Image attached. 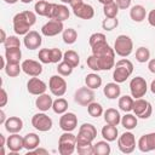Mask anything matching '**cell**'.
Wrapping results in <instances>:
<instances>
[{"mask_svg":"<svg viewBox=\"0 0 155 155\" xmlns=\"http://www.w3.org/2000/svg\"><path fill=\"white\" fill-rule=\"evenodd\" d=\"M92 54L98 59L101 70H110L115 65V51L107 41L98 42L92 46Z\"/></svg>","mask_w":155,"mask_h":155,"instance_id":"1","label":"cell"},{"mask_svg":"<svg viewBox=\"0 0 155 155\" xmlns=\"http://www.w3.org/2000/svg\"><path fill=\"white\" fill-rule=\"evenodd\" d=\"M13 30L17 35H25L36 22V16L33 11L25 10L13 17Z\"/></svg>","mask_w":155,"mask_h":155,"instance_id":"2","label":"cell"},{"mask_svg":"<svg viewBox=\"0 0 155 155\" xmlns=\"http://www.w3.org/2000/svg\"><path fill=\"white\" fill-rule=\"evenodd\" d=\"M133 73V64L131 61L122 58L120 61H117L114 65V71H113V79L115 82L117 84H122L125 82L131 74Z\"/></svg>","mask_w":155,"mask_h":155,"instance_id":"3","label":"cell"},{"mask_svg":"<svg viewBox=\"0 0 155 155\" xmlns=\"http://www.w3.org/2000/svg\"><path fill=\"white\" fill-rule=\"evenodd\" d=\"M76 149V136L71 132H65L61 134L58 139V151L61 155H71Z\"/></svg>","mask_w":155,"mask_h":155,"instance_id":"4","label":"cell"},{"mask_svg":"<svg viewBox=\"0 0 155 155\" xmlns=\"http://www.w3.org/2000/svg\"><path fill=\"white\" fill-rule=\"evenodd\" d=\"M114 51L120 57H128L133 51V41L128 35H119L114 42Z\"/></svg>","mask_w":155,"mask_h":155,"instance_id":"5","label":"cell"},{"mask_svg":"<svg viewBox=\"0 0 155 155\" xmlns=\"http://www.w3.org/2000/svg\"><path fill=\"white\" fill-rule=\"evenodd\" d=\"M97 137V128L92 124H82L76 136V143H92Z\"/></svg>","mask_w":155,"mask_h":155,"instance_id":"6","label":"cell"},{"mask_svg":"<svg viewBox=\"0 0 155 155\" xmlns=\"http://www.w3.org/2000/svg\"><path fill=\"white\" fill-rule=\"evenodd\" d=\"M117 148L124 154H131L136 149V138L132 132H124L117 138Z\"/></svg>","mask_w":155,"mask_h":155,"instance_id":"7","label":"cell"},{"mask_svg":"<svg viewBox=\"0 0 155 155\" xmlns=\"http://www.w3.org/2000/svg\"><path fill=\"white\" fill-rule=\"evenodd\" d=\"M132 111L139 119H149L153 113V107L148 101H145L143 98H137V99H134Z\"/></svg>","mask_w":155,"mask_h":155,"instance_id":"8","label":"cell"},{"mask_svg":"<svg viewBox=\"0 0 155 155\" xmlns=\"http://www.w3.org/2000/svg\"><path fill=\"white\" fill-rule=\"evenodd\" d=\"M130 91H131V94L134 99L144 97L147 91H148V85H147L145 79L142 76L133 78L130 81Z\"/></svg>","mask_w":155,"mask_h":155,"instance_id":"9","label":"cell"},{"mask_svg":"<svg viewBox=\"0 0 155 155\" xmlns=\"http://www.w3.org/2000/svg\"><path fill=\"white\" fill-rule=\"evenodd\" d=\"M31 125L35 130L40 132H47L52 128V119L45 113H38L31 117Z\"/></svg>","mask_w":155,"mask_h":155,"instance_id":"10","label":"cell"},{"mask_svg":"<svg viewBox=\"0 0 155 155\" xmlns=\"http://www.w3.org/2000/svg\"><path fill=\"white\" fill-rule=\"evenodd\" d=\"M48 88L53 96L62 97L67 92V82L62 75H52L48 81Z\"/></svg>","mask_w":155,"mask_h":155,"instance_id":"11","label":"cell"},{"mask_svg":"<svg viewBox=\"0 0 155 155\" xmlns=\"http://www.w3.org/2000/svg\"><path fill=\"white\" fill-rule=\"evenodd\" d=\"M74 101L82 107H87L90 103L94 102V92L92 88H90L87 86L80 87L76 90V92L74 94Z\"/></svg>","mask_w":155,"mask_h":155,"instance_id":"12","label":"cell"},{"mask_svg":"<svg viewBox=\"0 0 155 155\" xmlns=\"http://www.w3.org/2000/svg\"><path fill=\"white\" fill-rule=\"evenodd\" d=\"M63 30H64L63 22L54 21V19H50L47 23H45L41 27V33L45 36H56L59 33H63Z\"/></svg>","mask_w":155,"mask_h":155,"instance_id":"13","label":"cell"},{"mask_svg":"<svg viewBox=\"0 0 155 155\" xmlns=\"http://www.w3.org/2000/svg\"><path fill=\"white\" fill-rule=\"evenodd\" d=\"M78 126V117L74 113H64L59 119V127L65 132H71Z\"/></svg>","mask_w":155,"mask_h":155,"instance_id":"14","label":"cell"},{"mask_svg":"<svg viewBox=\"0 0 155 155\" xmlns=\"http://www.w3.org/2000/svg\"><path fill=\"white\" fill-rule=\"evenodd\" d=\"M70 11L65 5H58V4H52L51 13L48 16V19H54L59 22H64L69 18Z\"/></svg>","mask_w":155,"mask_h":155,"instance_id":"15","label":"cell"},{"mask_svg":"<svg viewBox=\"0 0 155 155\" xmlns=\"http://www.w3.org/2000/svg\"><path fill=\"white\" fill-rule=\"evenodd\" d=\"M137 147L142 153H149L155 150V132L143 134L138 139Z\"/></svg>","mask_w":155,"mask_h":155,"instance_id":"16","label":"cell"},{"mask_svg":"<svg viewBox=\"0 0 155 155\" xmlns=\"http://www.w3.org/2000/svg\"><path fill=\"white\" fill-rule=\"evenodd\" d=\"M46 88H47L46 84L42 80H40L39 78H36V76H31V79H29L28 82H27L28 92L30 94H34V96H40V94L45 93Z\"/></svg>","mask_w":155,"mask_h":155,"instance_id":"17","label":"cell"},{"mask_svg":"<svg viewBox=\"0 0 155 155\" xmlns=\"http://www.w3.org/2000/svg\"><path fill=\"white\" fill-rule=\"evenodd\" d=\"M22 70L29 76H39L42 73V65L38 61L25 59L22 62Z\"/></svg>","mask_w":155,"mask_h":155,"instance_id":"18","label":"cell"},{"mask_svg":"<svg viewBox=\"0 0 155 155\" xmlns=\"http://www.w3.org/2000/svg\"><path fill=\"white\" fill-rule=\"evenodd\" d=\"M23 42H24V46L28 48V50H36L41 46L42 44V38L41 35L35 31V30H30L29 33H27L24 35V39H23Z\"/></svg>","mask_w":155,"mask_h":155,"instance_id":"19","label":"cell"},{"mask_svg":"<svg viewBox=\"0 0 155 155\" xmlns=\"http://www.w3.org/2000/svg\"><path fill=\"white\" fill-rule=\"evenodd\" d=\"M6 147L11 153H19L24 148V142L23 137L19 136L18 133H11V136L7 138Z\"/></svg>","mask_w":155,"mask_h":155,"instance_id":"20","label":"cell"},{"mask_svg":"<svg viewBox=\"0 0 155 155\" xmlns=\"http://www.w3.org/2000/svg\"><path fill=\"white\" fill-rule=\"evenodd\" d=\"M73 13L76 17L81 18V19H91L94 16V10H93V7L91 5L82 2L81 5H79L75 8H73Z\"/></svg>","mask_w":155,"mask_h":155,"instance_id":"21","label":"cell"},{"mask_svg":"<svg viewBox=\"0 0 155 155\" xmlns=\"http://www.w3.org/2000/svg\"><path fill=\"white\" fill-rule=\"evenodd\" d=\"M4 126L8 133H18L23 128V120L18 116H10L5 121Z\"/></svg>","mask_w":155,"mask_h":155,"instance_id":"22","label":"cell"},{"mask_svg":"<svg viewBox=\"0 0 155 155\" xmlns=\"http://www.w3.org/2000/svg\"><path fill=\"white\" fill-rule=\"evenodd\" d=\"M52 104H53V99L50 94H46V93H42L40 96H38L36 101H35V105L39 110L41 111H47L48 109L52 108Z\"/></svg>","mask_w":155,"mask_h":155,"instance_id":"23","label":"cell"},{"mask_svg":"<svg viewBox=\"0 0 155 155\" xmlns=\"http://www.w3.org/2000/svg\"><path fill=\"white\" fill-rule=\"evenodd\" d=\"M103 92H104V94H105L107 98H109V99H116L117 97H120L121 88H120V86H119L117 82H108L104 86Z\"/></svg>","mask_w":155,"mask_h":155,"instance_id":"24","label":"cell"},{"mask_svg":"<svg viewBox=\"0 0 155 155\" xmlns=\"http://www.w3.org/2000/svg\"><path fill=\"white\" fill-rule=\"evenodd\" d=\"M23 142H24V149H27L28 151H31L39 147L40 137L36 133H27L23 137Z\"/></svg>","mask_w":155,"mask_h":155,"instance_id":"25","label":"cell"},{"mask_svg":"<svg viewBox=\"0 0 155 155\" xmlns=\"http://www.w3.org/2000/svg\"><path fill=\"white\" fill-rule=\"evenodd\" d=\"M51 8H52V4L51 2H47L46 0H39L34 5L35 13L39 15V16L47 17V18H48V16L51 13Z\"/></svg>","mask_w":155,"mask_h":155,"instance_id":"26","label":"cell"},{"mask_svg":"<svg viewBox=\"0 0 155 155\" xmlns=\"http://www.w3.org/2000/svg\"><path fill=\"white\" fill-rule=\"evenodd\" d=\"M145 16H147V11H145V7L142 6V5H134L131 10H130V17L132 21L139 23V22H143L145 19Z\"/></svg>","mask_w":155,"mask_h":155,"instance_id":"27","label":"cell"},{"mask_svg":"<svg viewBox=\"0 0 155 155\" xmlns=\"http://www.w3.org/2000/svg\"><path fill=\"white\" fill-rule=\"evenodd\" d=\"M5 58H6L7 63H19V61L22 58L21 47L5 48Z\"/></svg>","mask_w":155,"mask_h":155,"instance_id":"28","label":"cell"},{"mask_svg":"<svg viewBox=\"0 0 155 155\" xmlns=\"http://www.w3.org/2000/svg\"><path fill=\"white\" fill-rule=\"evenodd\" d=\"M104 121L107 124H110V125H115L117 126L120 122H121V116H120V113L114 109V108H109L104 111Z\"/></svg>","mask_w":155,"mask_h":155,"instance_id":"29","label":"cell"},{"mask_svg":"<svg viewBox=\"0 0 155 155\" xmlns=\"http://www.w3.org/2000/svg\"><path fill=\"white\" fill-rule=\"evenodd\" d=\"M117 128L115 125H110V124H107L105 126H103L102 128V137L108 140V142H114L116 138H117Z\"/></svg>","mask_w":155,"mask_h":155,"instance_id":"30","label":"cell"},{"mask_svg":"<svg viewBox=\"0 0 155 155\" xmlns=\"http://www.w3.org/2000/svg\"><path fill=\"white\" fill-rule=\"evenodd\" d=\"M85 84H86L87 87H90L92 90H96V88L101 87V85H102V78L97 73L87 74L86 78H85Z\"/></svg>","mask_w":155,"mask_h":155,"instance_id":"31","label":"cell"},{"mask_svg":"<svg viewBox=\"0 0 155 155\" xmlns=\"http://www.w3.org/2000/svg\"><path fill=\"white\" fill-rule=\"evenodd\" d=\"M111 151L108 140H99L93 145V155H109Z\"/></svg>","mask_w":155,"mask_h":155,"instance_id":"32","label":"cell"},{"mask_svg":"<svg viewBox=\"0 0 155 155\" xmlns=\"http://www.w3.org/2000/svg\"><path fill=\"white\" fill-rule=\"evenodd\" d=\"M133 103H134V99L132 98V96L125 94L119 98V108L125 113H130L133 109Z\"/></svg>","mask_w":155,"mask_h":155,"instance_id":"33","label":"cell"},{"mask_svg":"<svg viewBox=\"0 0 155 155\" xmlns=\"http://www.w3.org/2000/svg\"><path fill=\"white\" fill-rule=\"evenodd\" d=\"M137 124H138V120H137V116L133 115V114H125L122 117H121V125L126 128V130H133L137 127Z\"/></svg>","mask_w":155,"mask_h":155,"instance_id":"34","label":"cell"},{"mask_svg":"<svg viewBox=\"0 0 155 155\" xmlns=\"http://www.w3.org/2000/svg\"><path fill=\"white\" fill-rule=\"evenodd\" d=\"M63 61H65L67 63H69L73 68L78 67L80 63V57L78 54V52L73 51V50H68L63 53Z\"/></svg>","mask_w":155,"mask_h":155,"instance_id":"35","label":"cell"},{"mask_svg":"<svg viewBox=\"0 0 155 155\" xmlns=\"http://www.w3.org/2000/svg\"><path fill=\"white\" fill-rule=\"evenodd\" d=\"M52 109L56 114H64L68 110V102L64 98H57L56 101H53L52 104Z\"/></svg>","mask_w":155,"mask_h":155,"instance_id":"36","label":"cell"},{"mask_svg":"<svg viewBox=\"0 0 155 155\" xmlns=\"http://www.w3.org/2000/svg\"><path fill=\"white\" fill-rule=\"evenodd\" d=\"M62 38H63V41L68 45H71L76 41L78 39V33L75 29L73 28H68V29H64L63 33H62Z\"/></svg>","mask_w":155,"mask_h":155,"instance_id":"37","label":"cell"},{"mask_svg":"<svg viewBox=\"0 0 155 155\" xmlns=\"http://www.w3.org/2000/svg\"><path fill=\"white\" fill-rule=\"evenodd\" d=\"M4 70L7 76L16 78L19 75V73L22 70V65H19V63H6V67Z\"/></svg>","mask_w":155,"mask_h":155,"instance_id":"38","label":"cell"},{"mask_svg":"<svg viewBox=\"0 0 155 155\" xmlns=\"http://www.w3.org/2000/svg\"><path fill=\"white\" fill-rule=\"evenodd\" d=\"M136 59H137V62H139V63H145V62H148V61L150 59V51H149V48H147V47H144V46L138 47L137 51H136Z\"/></svg>","mask_w":155,"mask_h":155,"instance_id":"39","label":"cell"},{"mask_svg":"<svg viewBox=\"0 0 155 155\" xmlns=\"http://www.w3.org/2000/svg\"><path fill=\"white\" fill-rule=\"evenodd\" d=\"M103 12H104V16L107 18H115L117 16V12H119V6L116 5V2H110L108 5H104L103 7Z\"/></svg>","mask_w":155,"mask_h":155,"instance_id":"40","label":"cell"},{"mask_svg":"<svg viewBox=\"0 0 155 155\" xmlns=\"http://www.w3.org/2000/svg\"><path fill=\"white\" fill-rule=\"evenodd\" d=\"M87 113L92 117H99L103 114V107L97 102H92L87 105Z\"/></svg>","mask_w":155,"mask_h":155,"instance_id":"41","label":"cell"},{"mask_svg":"<svg viewBox=\"0 0 155 155\" xmlns=\"http://www.w3.org/2000/svg\"><path fill=\"white\" fill-rule=\"evenodd\" d=\"M76 151L80 155H93L92 143H76Z\"/></svg>","mask_w":155,"mask_h":155,"instance_id":"42","label":"cell"},{"mask_svg":"<svg viewBox=\"0 0 155 155\" xmlns=\"http://www.w3.org/2000/svg\"><path fill=\"white\" fill-rule=\"evenodd\" d=\"M73 69H74V68H73L69 63H67L65 61L59 62L58 65H57V71H58V74L62 75V76H69V75L73 73Z\"/></svg>","mask_w":155,"mask_h":155,"instance_id":"43","label":"cell"},{"mask_svg":"<svg viewBox=\"0 0 155 155\" xmlns=\"http://www.w3.org/2000/svg\"><path fill=\"white\" fill-rule=\"evenodd\" d=\"M117 25H119V21H117L116 17H115V18H107V17H105V19L102 22L103 29H104V30H108V31L115 29Z\"/></svg>","mask_w":155,"mask_h":155,"instance_id":"44","label":"cell"},{"mask_svg":"<svg viewBox=\"0 0 155 155\" xmlns=\"http://www.w3.org/2000/svg\"><path fill=\"white\" fill-rule=\"evenodd\" d=\"M39 61L44 64H48V63H52L51 62V48H41L39 51Z\"/></svg>","mask_w":155,"mask_h":155,"instance_id":"45","label":"cell"},{"mask_svg":"<svg viewBox=\"0 0 155 155\" xmlns=\"http://www.w3.org/2000/svg\"><path fill=\"white\" fill-rule=\"evenodd\" d=\"M4 47L5 48H11V47H21V41L17 36L15 35H10L7 36L6 41L4 42Z\"/></svg>","mask_w":155,"mask_h":155,"instance_id":"46","label":"cell"},{"mask_svg":"<svg viewBox=\"0 0 155 155\" xmlns=\"http://www.w3.org/2000/svg\"><path fill=\"white\" fill-rule=\"evenodd\" d=\"M102 41H107V38H105V35L103 33H93L88 39V44H90L91 47L93 45L98 44V42H102Z\"/></svg>","mask_w":155,"mask_h":155,"instance_id":"47","label":"cell"},{"mask_svg":"<svg viewBox=\"0 0 155 155\" xmlns=\"http://www.w3.org/2000/svg\"><path fill=\"white\" fill-rule=\"evenodd\" d=\"M87 65H88V68L90 69H92L93 71H99L101 70V68H99V63H98V59H97V57L94 56V54H91L88 58H87Z\"/></svg>","mask_w":155,"mask_h":155,"instance_id":"48","label":"cell"},{"mask_svg":"<svg viewBox=\"0 0 155 155\" xmlns=\"http://www.w3.org/2000/svg\"><path fill=\"white\" fill-rule=\"evenodd\" d=\"M61 61H63V53L59 48H51V62L52 63H59Z\"/></svg>","mask_w":155,"mask_h":155,"instance_id":"49","label":"cell"},{"mask_svg":"<svg viewBox=\"0 0 155 155\" xmlns=\"http://www.w3.org/2000/svg\"><path fill=\"white\" fill-rule=\"evenodd\" d=\"M131 1H132V0H115L116 5H117L119 8H121V10H126V8H128L130 5H131Z\"/></svg>","mask_w":155,"mask_h":155,"instance_id":"50","label":"cell"},{"mask_svg":"<svg viewBox=\"0 0 155 155\" xmlns=\"http://www.w3.org/2000/svg\"><path fill=\"white\" fill-rule=\"evenodd\" d=\"M148 22H149L150 25L155 27V8L151 10V11L148 13Z\"/></svg>","mask_w":155,"mask_h":155,"instance_id":"51","label":"cell"},{"mask_svg":"<svg viewBox=\"0 0 155 155\" xmlns=\"http://www.w3.org/2000/svg\"><path fill=\"white\" fill-rule=\"evenodd\" d=\"M7 103V93L5 91V88H1V103H0V107H5Z\"/></svg>","mask_w":155,"mask_h":155,"instance_id":"52","label":"cell"},{"mask_svg":"<svg viewBox=\"0 0 155 155\" xmlns=\"http://www.w3.org/2000/svg\"><path fill=\"white\" fill-rule=\"evenodd\" d=\"M148 69L150 70V73L155 74V58L148 61Z\"/></svg>","mask_w":155,"mask_h":155,"instance_id":"53","label":"cell"},{"mask_svg":"<svg viewBox=\"0 0 155 155\" xmlns=\"http://www.w3.org/2000/svg\"><path fill=\"white\" fill-rule=\"evenodd\" d=\"M29 153H31V154H48V151L46 150V149H42V148H35L34 150H31V151H29Z\"/></svg>","mask_w":155,"mask_h":155,"instance_id":"54","label":"cell"},{"mask_svg":"<svg viewBox=\"0 0 155 155\" xmlns=\"http://www.w3.org/2000/svg\"><path fill=\"white\" fill-rule=\"evenodd\" d=\"M84 1L82 0H70V2H69V5H70V7H71V10L73 8H75L76 6H79V5H81Z\"/></svg>","mask_w":155,"mask_h":155,"instance_id":"55","label":"cell"},{"mask_svg":"<svg viewBox=\"0 0 155 155\" xmlns=\"http://www.w3.org/2000/svg\"><path fill=\"white\" fill-rule=\"evenodd\" d=\"M6 120H7V119H6V115H5V111H4L2 109H1V110H0V124H1V125H4Z\"/></svg>","mask_w":155,"mask_h":155,"instance_id":"56","label":"cell"},{"mask_svg":"<svg viewBox=\"0 0 155 155\" xmlns=\"http://www.w3.org/2000/svg\"><path fill=\"white\" fill-rule=\"evenodd\" d=\"M0 31H1V39H0V42H1V44H4V42L6 41V39H7V36H6L5 30H4V29H1Z\"/></svg>","mask_w":155,"mask_h":155,"instance_id":"57","label":"cell"},{"mask_svg":"<svg viewBox=\"0 0 155 155\" xmlns=\"http://www.w3.org/2000/svg\"><path fill=\"white\" fill-rule=\"evenodd\" d=\"M101 4H103V5H108V4H110V2H114L115 0H98Z\"/></svg>","mask_w":155,"mask_h":155,"instance_id":"58","label":"cell"},{"mask_svg":"<svg viewBox=\"0 0 155 155\" xmlns=\"http://www.w3.org/2000/svg\"><path fill=\"white\" fill-rule=\"evenodd\" d=\"M150 91H151V92L155 94V79L151 81V85H150Z\"/></svg>","mask_w":155,"mask_h":155,"instance_id":"59","label":"cell"},{"mask_svg":"<svg viewBox=\"0 0 155 155\" xmlns=\"http://www.w3.org/2000/svg\"><path fill=\"white\" fill-rule=\"evenodd\" d=\"M6 4H16L17 1H19V0H4Z\"/></svg>","mask_w":155,"mask_h":155,"instance_id":"60","label":"cell"},{"mask_svg":"<svg viewBox=\"0 0 155 155\" xmlns=\"http://www.w3.org/2000/svg\"><path fill=\"white\" fill-rule=\"evenodd\" d=\"M21 1H22L23 4H29V2H31L33 0H21Z\"/></svg>","mask_w":155,"mask_h":155,"instance_id":"61","label":"cell"},{"mask_svg":"<svg viewBox=\"0 0 155 155\" xmlns=\"http://www.w3.org/2000/svg\"><path fill=\"white\" fill-rule=\"evenodd\" d=\"M62 2H64V4H69L70 2V0H61Z\"/></svg>","mask_w":155,"mask_h":155,"instance_id":"62","label":"cell"}]
</instances>
